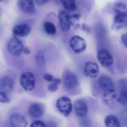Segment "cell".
Wrapping results in <instances>:
<instances>
[{"label":"cell","mask_w":127,"mask_h":127,"mask_svg":"<svg viewBox=\"0 0 127 127\" xmlns=\"http://www.w3.org/2000/svg\"><path fill=\"white\" fill-rule=\"evenodd\" d=\"M115 15L112 28L118 30L127 27V10L115 9Z\"/></svg>","instance_id":"1"},{"label":"cell","mask_w":127,"mask_h":127,"mask_svg":"<svg viewBox=\"0 0 127 127\" xmlns=\"http://www.w3.org/2000/svg\"><path fill=\"white\" fill-rule=\"evenodd\" d=\"M20 83L22 87L27 91H31L35 88V80L32 73L26 72L21 75Z\"/></svg>","instance_id":"2"},{"label":"cell","mask_w":127,"mask_h":127,"mask_svg":"<svg viewBox=\"0 0 127 127\" xmlns=\"http://www.w3.org/2000/svg\"><path fill=\"white\" fill-rule=\"evenodd\" d=\"M56 107L58 110L65 117L68 116L72 111L71 102L67 97L60 98L57 101Z\"/></svg>","instance_id":"3"},{"label":"cell","mask_w":127,"mask_h":127,"mask_svg":"<svg viewBox=\"0 0 127 127\" xmlns=\"http://www.w3.org/2000/svg\"><path fill=\"white\" fill-rule=\"evenodd\" d=\"M24 47L21 41L16 37L10 39L7 43L8 51L13 56H20L22 52Z\"/></svg>","instance_id":"4"},{"label":"cell","mask_w":127,"mask_h":127,"mask_svg":"<svg viewBox=\"0 0 127 127\" xmlns=\"http://www.w3.org/2000/svg\"><path fill=\"white\" fill-rule=\"evenodd\" d=\"M97 59L100 64L106 68H109L112 65L113 58L109 51L105 48H102L97 53Z\"/></svg>","instance_id":"5"},{"label":"cell","mask_w":127,"mask_h":127,"mask_svg":"<svg viewBox=\"0 0 127 127\" xmlns=\"http://www.w3.org/2000/svg\"><path fill=\"white\" fill-rule=\"evenodd\" d=\"M69 45L72 50L76 53H79L85 50L87 47L86 41L79 36H75L71 38Z\"/></svg>","instance_id":"6"},{"label":"cell","mask_w":127,"mask_h":127,"mask_svg":"<svg viewBox=\"0 0 127 127\" xmlns=\"http://www.w3.org/2000/svg\"><path fill=\"white\" fill-rule=\"evenodd\" d=\"M98 85L103 94L114 89L113 81L110 77L105 75H101L98 78Z\"/></svg>","instance_id":"7"},{"label":"cell","mask_w":127,"mask_h":127,"mask_svg":"<svg viewBox=\"0 0 127 127\" xmlns=\"http://www.w3.org/2000/svg\"><path fill=\"white\" fill-rule=\"evenodd\" d=\"M63 80L64 86L68 90H72L75 88L78 84V80L77 76L70 71L64 72Z\"/></svg>","instance_id":"8"},{"label":"cell","mask_w":127,"mask_h":127,"mask_svg":"<svg viewBox=\"0 0 127 127\" xmlns=\"http://www.w3.org/2000/svg\"><path fill=\"white\" fill-rule=\"evenodd\" d=\"M100 72L98 65L92 61L87 62L84 67V74L89 78H95L98 76Z\"/></svg>","instance_id":"9"},{"label":"cell","mask_w":127,"mask_h":127,"mask_svg":"<svg viewBox=\"0 0 127 127\" xmlns=\"http://www.w3.org/2000/svg\"><path fill=\"white\" fill-rule=\"evenodd\" d=\"M14 81L8 76H4L0 78V91L9 94L14 88Z\"/></svg>","instance_id":"10"},{"label":"cell","mask_w":127,"mask_h":127,"mask_svg":"<svg viewBox=\"0 0 127 127\" xmlns=\"http://www.w3.org/2000/svg\"><path fill=\"white\" fill-rule=\"evenodd\" d=\"M59 18L60 24L63 31L68 32L70 28L71 24L70 16L66 11L61 10L59 13Z\"/></svg>","instance_id":"11"},{"label":"cell","mask_w":127,"mask_h":127,"mask_svg":"<svg viewBox=\"0 0 127 127\" xmlns=\"http://www.w3.org/2000/svg\"><path fill=\"white\" fill-rule=\"evenodd\" d=\"M74 110L75 114L78 117H85L88 112V107L85 101L83 100H78L74 104Z\"/></svg>","instance_id":"12"},{"label":"cell","mask_w":127,"mask_h":127,"mask_svg":"<svg viewBox=\"0 0 127 127\" xmlns=\"http://www.w3.org/2000/svg\"><path fill=\"white\" fill-rule=\"evenodd\" d=\"M31 27L27 24L16 25L13 30V33L17 37H24L29 35L30 33Z\"/></svg>","instance_id":"13"},{"label":"cell","mask_w":127,"mask_h":127,"mask_svg":"<svg viewBox=\"0 0 127 127\" xmlns=\"http://www.w3.org/2000/svg\"><path fill=\"white\" fill-rule=\"evenodd\" d=\"M18 4L20 9L25 13H32L35 10L33 0H18Z\"/></svg>","instance_id":"14"},{"label":"cell","mask_w":127,"mask_h":127,"mask_svg":"<svg viewBox=\"0 0 127 127\" xmlns=\"http://www.w3.org/2000/svg\"><path fill=\"white\" fill-rule=\"evenodd\" d=\"M10 124L13 127H25L28 125L25 118L21 115L15 114L11 116L10 119Z\"/></svg>","instance_id":"15"},{"label":"cell","mask_w":127,"mask_h":127,"mask_svg":"<svg viewBox=\"0 0 127 127\" xmlns=\"http://www.w3.org/2000/svg\"><path fill=\"white\" fill-rule=\"evenodd\" d=\"M44 107L39 103H34L31 105L28 109L30 115L34 118H39L44 113Z\"/></svg>","instance_id":"16"},{"label":"cell","mask_w":127,"mask_h":127,"mask_svg":"<svg viewBox=\"0 0 127 127\" xmlns=\"http://www.w3.org/2000/svg\"><path fill=\"white\" fill-rule=\"evenodd\" d=\"M103 98L105 103L109 106H113L118 102V95L115 89L104 93Z\"/></svg>","instance_id":"17"},{"label":"cell","mask_w":127,"mask_h":127,"mask_svg":"<svg viewBox=\"0 0 127 127\" xmlns=\"http://www.w3.org/2000/svg\"><path fill=\"white\" fill-rule=\"evenodd\" d=\"M104 124L107 127H119L121 125L119 119L116 116L109 115L106 117Z\"/></svg>","instance_id":"18"},{"label":"cell","mask_w":127,"mask_h":127,"mask_svg":"<svg viewBox=\"0 0 127 127\" xmlns=\"http://www.w3.org/2000/svg\"><path fill=\"white\" fill-rule=\"evenodd\" d=\"M61 3L64 8L69 11H74L76 9L75 0H60Z\"/></svg>","instance_id":"19"},{"label":"cell","mask_w":127,"mask_h":127,"mask_svg":"<svg viewBox=\"0 0 127 127\" xmlns=\"http://www.w3.org/2000/svg\"><path fill=\"white\" fill-rule=\"evenodd\" d=\"M118 101L122 106L127 108V87L122 89L118 96Z\"/></svg>","instance_id":"20"},{"label":"cell","mask_w":127,"mask_h":127,"mask_svg":"<svg viewBox=\"0 0 127 127\" xmlns=\"http://www.w3.org/2000/svg\"><path fill=\"white\" fill-rule=\"evenodd\" d=\"M44 30L46 33L48 35H55L56 33V28L54 24L50 22H45L44 25Z\"/></svg>","instance_id":"21"},{"label":"cell","mask_w":127,"mask_h":127,"mask_svg":"<svg viewBox=\"0 0 127 127\" xmlns=\"http://www.w3.org/2000/svg\"><path fill=\"white\" fill-rule=\"evenodd\" d=\"M115 9L119 10H127V7L126 4L123 2H118L116 3L114 5Z\"/></svg>","instance_id":"22"},{"label":"cell","mask_w":127,"mask_h":127,"mask_svg":"<svg viewBox=\"0 0 127 127\" xmlns=\"http://www.w3.org/2000/svg\"><path fill=\"white\" fill-rule=\"evenodd\" d=\"M44 57L43 52L39 51L36 52L35 55V58L36 61L38 62L43 63L44 61Z\"/></svg>","instance_id":"23"},{"label":"cell","mask_w":127,"mask_h":127,"mask_svg":"<svg viewBox=\"0 0 127 127\" xmlns=\"http://www.w3.org/2000/svg\"><path fill=\"white\" fill-rule=\"evenodd\" d=\"M9 99L5 92L0 91V102L4 103H8L9 102Z\"/></svg>","instance_id":"24"},{"label":"cell","mask_w":127,"mask_h":127,"mask_svg":"<svg viewBox=\"0 0 127 127\" xmlns=\"http://www.w3.org/2000/svg\"><path fill=\"white\" fill-rule=\"evenodd\" d=\"M46 126L45 124L43 121L40 120L35 121L31 125V127H43Z\"/></svg>","instance_id":"25"},{"label":"cell","mask_w":127,"mask_h":127,"mask_svg":"<svg viewBox=\"0 0 127 127\" xmlns=\"http://www.w3.org/2000/svg\"><path fill=\"white\" fill-rule=\"evenodd\" d=\"M59 84L55 82H52V83L48 86V89L50 91L54 92L56 91L58 89Z\"/></svg>","instance_id":"26"},{"label":"cell","mask_w":127,"mask_h":127,"mask_svg":"<svg viewBox=\"0 0 127 127\" xmlns=\"http://www.w3.org/2000/svg\"><path fill=\"white\" fill-rule=\"evenodd\" d=\"M44 78L45 80L50 82H52L54 79L53 76L52 75L48 74H45L44 75Z\"/></svg>","instance_id":"27"},{"label":"cell","mask_w":127,"mask_h":127,"mask_svg":"<svg viewBox=\"0 0 127 127\" xmlns=\"http://www.w3.org/2000/svg\"><path fill=\"white\" fill-rule=\"evenodd\" d=\"M121 41L124 45L127 48V34H124L122 35Z\"/></svg>","instance_id":"28"},{"label":"cell","mask_w":127,"mask_h":127,"mask_svg":"<svg viewBox=\"0 0 127 127\" xmlns=\"http://www.w3.org/2000/svg\"><path fill=\"white\" fill-rule=\"evenodd\" d=\"M49 0H35L36 4L38 6H42L47 3Z\"/></svg>","instance_id":"29"},{"label":"cell","mask_w":127,"mask_h":127,"mask_svg":"<svg viewBox=\"0 0 127 127\" xmlns=\"http://www.w3.org/2000/svg\"><path fill=\"white\" fill-rule=\"evenodd\" d=\"M82 28L83 30L85 31L87 33H89L90 31V27L86 24H83L82 25Z\"/></svg>","instance_id":"30"},{"label":"cell","mask_w":127,"mask_h":127,"mask_svg":"<svg viewBox=\"0 0 127 127\" xmlns=\"http://www.w3.org/2000/svg\"><path fill=\"white\" fill-rule=\"evenodd\" d=\"M22 52H24V53L25 54H29L31 53V51L28 47H24Z\"/></svg>","instance_id":"31"},{"label":"cell","mask_w":127,"mask_h":127,"mask_svg":"<svg viewBox=\"0 0 127 127\" xmlns=\"http://www.w3.org/2000/svg\"><path fill=\"white\" fill-rule=\"evenodd\" d=\"M71 17L76 20H78L81 18V15L79 14H74L72 15Z\"/></svg>","instance_id":"32"},{"label":"cell","mask_w":127,"mask_h":127,"mask_svg":"<svg viewBox=\"0 0 127 127\" xmlns=\"http://www.w3.org/2000/svg\"><path fill=\"white\" fill-rule=\"evenodd\" d=\"M1 0H0V1Z\"/></svg>","instance_id":"33"}]
</instances>
